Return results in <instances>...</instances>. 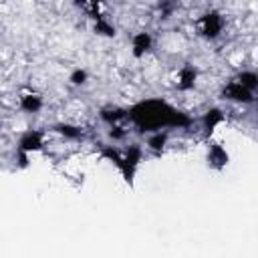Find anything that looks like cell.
<instances>
[{
  "mask_svg": "<svg viewBox=\"0 0 258 258\" xmlns=\"http://www.w3.org/2000/svg\"><path fill=\"white\" fill-rule=\"evenodd\" d=\"M127 119L149 133L161 131L165 127H185L189 123L187 115L159 99H147L133 105L131 109H127Z\"/></svg>",
  "mask_w": 258,
  "mask_h": 258,
  "instance_id": "cell-1",
  "label": "cell"
},
{
  "mask_svg": "<svg viewBox=\"0 0 258 258\" xmlns=\"http://www.w3.org/2000/svg\"><path fill=\"white\" fill-rule=\"evenodd\" d=\"M196 26H198V34H200V36H204V38H208V40H216V38L222 36L224 26H226V20H224L222 12H218V10H208V12H204V14L198 18Z\"/></svg>",
  "mask_w": 258,
  "mask_h": 258,
  "instance_id": "cell-2",
  "label": "cell"
},
{
  "mask_svg": "<svg viewBox=\"0 0 258 258\" xmlns=\"http://www.w3.org/2000/svg\"><path fill=\"white\" fill-rule=\"evenodd\" d=\"M256 91H252V89H248L246 85H242L236 77H232L228 83H226V87H224V91H222V97L226 99V101H232V103H252V101H256Z\"/></svg>",
  "mask_w": 258,
  "mask_h": 258,
  "instance_id": "cell-3",
  "label": "cell"
},
{
  "mask_svg": "<svg viewBox=\"0 0 258 258\" xmlns=\"http://www.w3.org/2000/svg\"><path fill=\"white\" fill-rule=\"evenodd\" d=\"M42 147H44V133L38 131V129L24 131L20 135V139H18V145H16V149H20L24 153H34V151H38Z\"/></svg>",
  "mask_w": 258,
  "mask_h": 258,
  "instance_id": "cell-4",
  "label": "cell"
},
{
  "mask_svg": "<svg viewBox=\"0 0 258 258\" xmlns=\"http://www.w3.org/2000/svg\"><path fill=\"white\" fill-rule=\"evenodd\" d=\"M42 105H44L42 97L32 89H26V91H22L18 95V107L24 113H38L42 109Z\"/></svg>",
  "mask_w": 258,
  "mask_h": 258,
  "instance_id": "cell-5",
  "label": "cell"
},
{
  "mask_svg": "<svg viewBox=\"0 0 258 258\" xmlns=\"http://www.w3.org/2000/svg\"><path fill=\"white\" fill-rule=\"evenodd\" d=\"M153 48V36L149 32H137L131 36V54L135 58H143Z\"/></svg>",
  "mask_w": 258,
  "mask_h": 258,
  "instance_id": "cell-6",
  "label": "cell"
},
{
  "mask_svg": "<svg viewBox=\"0 0 258 258\" xmlns=\"http://www.w3.org/2000/svg\"><path fill=\"white\" fill-rule=\"evenodd\" d=\"M196 81H198V71H196L194 67H189V64L181 67V69L175 73V77H173V85H175L179 91H189V89H194V87H196Z\"/></svg>",
  "mask_w": 258,
  "mask_h": 258,
  "instance_id": "cell-7",
  "label": "cell"
},
{
  "mask_svg": "<svg viewBox=\"0 0 258 258\" xmlns=\"http://www.w3.org/2000/svg\"><path fill=\"white\" fill-rule=\"evenodd\" d=\"M228 151L220 145V143H212L208 147V165L214 167V169H222L228 165Z\"/></svg>",
  "mask_w": 258,
  "mask_h": 258,
  "instance_id": "cell-8",
  "label": "cell"
},
{
  "mask_svg": "<svg viewBox=\"0 0 258 258\" xmlns=\"http://www.w3.org/2000/svg\"><path fill=\"white\" fill-rule=\"evenodd\" d=\"M99 117L111 127V125H119V121H123V119H127V109H121V107H105V109H101V113H99Z\"/></svg>",
  "mask_w": 258,
  "mask_h": 258,
  "instance_id": "cell-9",
  "label": "cell"
},
{
  "mask_svg": "<svg viewBox=\"0 0 258 258\" xmlns=\"http://www.w3.org/2000/svg\"><path fill=\"white\" fill-rule=\"evenodd\" d=\"M167 145V133L165 131H153L149 137H147V149L155 151V153H161Z\"/></svg>",
  "mask_w": 258,
  "mask_h": 258,
  "instance_id": "cell-10",
  "label": "cell"
},
{
  "mask_svg": "<svg viewBox=\"0 0 258 258\" xmlns=\"http://www.w3.org/2000/svg\"><path fill=\"white\" fill-rule=\"evenodd\" d=\"M222 121H224V113H222L220 109H210V111H206V115L202 117L204 129H208V131H214Z\"/></svg>",
  "mask_w": 258,
  "mask_h": 258,
  "instance_id": "cell-11",
  "label": "cell"
},
{
  "mask_svg": "<svg viewBox=\"0 0 258 258\" xmlns=\"http://www.w3.org/2000/svg\"><path fill=\"white\" fill-rule=\"evenodd\" d=\"M77 2H79V6H81L87 14H91L95 20L101 18V4H103V0H77Z\"/></svg>",
  "mask_w": 258,
  "mask_h": 258,
  "instance_id": "cell-12",
  "label": "cell"
},
{
  "mask_svg": "<svg viewBox=\"0 0 258 258\" xmlns=\"http://www.w3.org/2000/svg\"><path fill=\"white\" fill-rule=\"evenodd\" d=\"M54 131L60 133V135L67 137V139H77V137L83 135V129H81V127H75V125H69V123H60V125H56Z\"/></svg>",
  "mask_w": 258,
  "mask_h": 258,
  "instance_id": "cell-13",
  "label": "cell"
},
{
  "mask_svg": "<svg viewBox=\"0 0 258 258\" xmlns=\"http://www.w3.org/2000/svg\"><path fill=\"white\" fill-rule=\"evenodd\" d=\"M95 32L103 34V36H115V26L105 16H101V18L95 20Z\"/></svg>",
  "mask_w": 258,
  "mask_h": 258,
  "instance_id": "cell-14",
  "label": "cell"
},
{
  "mask_svg": "<svg viewBox=\"0 0 258 258\" xmlns=\"http://www.w3.org/2000/svg\"><path fill=\"white\" fill-rule=\"evenodd\" d=\"M87 79H89V73L85 71V69H75L71 75H69V81H71V85H85L87 83Z\"/></svg>",
  "mask_w": 258,
  "mask_h": 258,
  "instance_id": "cell-15",
  "label": "cell"
},
{
  "mask_svg": "<svg viewBox=\"0 0 258 258\" xmlns=\"http://www.w3.org/2000/svg\"><path fill=\"white\" fill-rule=\"evenodd\" d=\"M256 73H258V67H256Z\"/></svg>",
  "mask_w": 258,
  "mask_h": 258,
  "instance_id": "cell-16",
  "label": "cell"
}]
</instances>
